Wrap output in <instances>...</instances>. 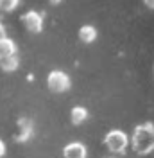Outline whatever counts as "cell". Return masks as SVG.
<instances>
[{"instance_id": "3957f363", "label": "cell", "mask_w": 154, "mask_h": 158, "mask_svg": "<svg viewBox=\"0 0 154 158\" xmlns=\"http://www.w3.org/2000/svg\"><path fill=\"white\" fill-rule=\"evenodd\" d=\"M47 86H48V90H52L56 94L67 92L70 88V77L65 72H61V70H52L47 77Z\"/></svg>"}, {"instance_id": "5bb4252c", "label": "cell", "mask_w": 154, "mask_h": 158, "mask_svg": "<svg viewBox=\"0 0 154 158\" xmlns=\"http://www.w3.org/2000/svg\"><path fill=\"white\" fill-rule=\"evenodd\" d=\"M2 38H6V27L0 23V40H2Z\"/></svg>"}, {"instance_id": "6da1fadb", "label": "cell", "mask_w": 154, "mask_h": 158, "mask_svg": "<svg viewBox=\"0 0 154 158\" xmlns=\"http://www.w3.org/2000/svg\"><path fill=\"white\" fill-rule=\"evenodd\" d=\"M129 144L135 153L138 155H149L154 151V124L145 122L136 126L133 131V137L129 138Z\"/></svg>"}, {"instance_id": "9c48e42d", "label": "cell", "mask_w": 154, "mask_h": 158, "mask_svg": "<svg viewBox=\"0 0 154 158\" xmlns=\"http://www.w3.org/2000/svg\"><path fill=\"white\" fill-rule=\"evenodd\" d=\"M79 38H81V41H84V43H93L97 40V29L93 25H83L79 29Z\"/></svg>"}, {"instance_id": "52a82bcc", "label": "cell", "mask_w": 154, "mask_h": 158, "mask_svg": "<svg viewBox=\"0 0 154 158\" xmlns=\"http://www.w3.org/2000/svg\"><path fill=\"white\" fill-rule=\"evenodd\" d=\"M18 128H20V133H18V142H27L32 133V122L29 118H20L18 120Z\"/></svg>"}, {"instance_id": "7c38bea8", "label": "cell", "mask_w": 154, "mask_h": 158, "mask_svg": "<svg viewBox=\"0 0 154 158\" xmlns=\"http://www.w3.org/2000/svg\"><path fill=\"white\" fill-rule=\"evenodd\" d=\"M4 155H6V144H4V142L0 140V158L4 156Z\"/></svg>"}, {"instance_id": "4fadbf2b", "label": "cell", "mask_w": 154, "mask_h": 158, "mask_svg": "<svg viewBox=\"0 0 154 158\" xmlns=\"http://www.w3.org/2000/svg\"><path fill=\"white\" fill-rule=\"evenodd\" d=\"M144 4L149 7V9H154V0H145Z\"/></svg>"}, {"instance_id": "8fae6325", "label": "cell", "mask_w": 154, "mask_h": 158, "mask_svg": "<svg viewBox=\"0 0 154 158\" xmlns=\"http://www.w3.org/2000/svg\"><path fill=\"white\" fill-rule=\"evenodd\" d=\"M16 7H18V0H0V9L2 11L11 13V11H14Z\"/></svg>"}, {"instance_id": "ba28073f", "label": "cell", "mask_w": 154, "mask_h": 158, "mask_svg": "<svg viewBox=\"0 0 154 158\" xmlns=\"http://www.w3.org/2000/svg\"><path fill=\"white\" fill-rule=\"evenodd\" d=\"M86 118H88V110L84 108V106H74V108H72V111H70V120H72V124L79 126V124H83Z\"/></svg>"}, {"instance_id": "277c9868", "label": "cell", "mask_w": 154, "mask_h": 158, "mask_svg": "<svg viewBox=\"0 0 154 158\" xmlns=\"http://www.w3.org/2000/svg\"><path fill=\"white\" fill-rule=\"evenodd\" d=\"M22 22L25 25V29L29 32H41L43 29V16L39 15L38 11H27L23 16H22Z\"/></svg>"}, {"instance_id": "5b68a950", "label": "cell", "mask_w": 154, "mask_h": 158, "mask_svg": "<svg viewBox=\"0 0 154 158\" xmlns=\"http://www.w3.org/2000/svg\"><path fill=\"white\" fill-rule=\"evenodd\" d=\"M63 156L65 158H86L88 156L86 146L81 144V142H70L63 149Z\"/></svg>"}, {"instance_id": "30bf717a", "label": "cell", "mask_w": 154, "mask_h": 158, "mask_svg": "<svg viewBox=\"0 0 154 158\" xmlns=\"http://www.w3.org/2000/svg\"><path fill=\"white\" fill-rule=\"evenodd\" d=\"M18 65H20L18 56H11V58H6L0 61V69L4 70V72H14V70L18 69Z\"/></svg>"}, {"instance_id": "7a4b0ae2", "label": "cell", "mask_w": 154, "mask_h": 158, "mask_svg": "<svg viewBox=\"0 0 154 158\" xmlns=\"http://www.w3.org/2000/svg\"><path fill=\"white\" fill-rule=\"evenodd\" d=\"M104 144L111 153L122 155V153H125V149L129 148V137L120 129H111L104 137Z\"/></svg>"}, {"instance_id": "8992f818", "label": "cell", "mask_w": 154, "mask_h": 158, "mask_svg": "<svg viewBox=\"0 0 154 158\" xmlns=\"http://www.w3.org/2000/svg\"><path fill=\"white\" fill-rule=\"evenodd\" d=\"M11 56H16V43L6 36V38L0 40V61L6 58H11Z\"/></svg>"}]
</instances>
